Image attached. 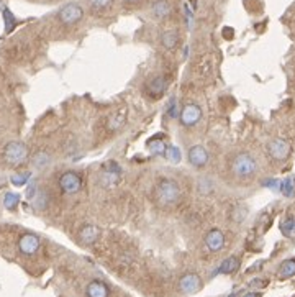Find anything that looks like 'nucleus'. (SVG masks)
Listing matches in <instances>:
<instances>
[{
  "label": "nucleus",
  "mask_w": 295,
  "mask_h": 297,
  "mask_svg": "<svg viewBox=\"0 0 295 297\" xmlns=\"http://www.w3.org/2000/svg\"><path fill=\"white\" fill-rule=\"evenodd\" d=\"M202 119V108L197 104H185L179 113V120L184 127H195Z\"/></svg>",
  "instance_id": "obj_7"
},
{
  "label": "nucleus",
  "mask_w": 295,
  "mask_h": 297,
  "mask_svg": "<svg viewBox=\"0 0 295 297\" xmlns=\"http://www.w3.org/2000/svg\"><path fill=\"white\" fill-rule=\"evenodd\" d=\"M239 268V260L236 256H228L227 260H223L220 268L216 272H220V275H231V272H235L236 269Z\"/></svg>",
  "instance_id": "obj_21"
},
{
  "label": "nucleus",
  "mask_w": 295,
  "mask_h": 297,
  "mask_svg": "<svg viewBox=\"0 0 295 297\" xmlns=\"http://www.w3.org/2000/svg\"><path fill=\"white\" fill-rule=\"evenodd\" d=\"M281 192L285 195V197H292V195H293V181H292L290 177H287L285 181H282Z\"/></svg>",
  "instance_id": "obj_31"
},
{
  "label": "nucleus",
  "mask_w": 295,
  "mask_h": 297,
  "mask_svg": "<svg viewBox=\"0 0 295 297\" xmlns=\"http://www.w3.org/2000/svg\"><path fill=\"white\" fill-rule=\"evenodd\" d=\"M120 176H121V168L115 161H108L104 166L102 173H100V182L105 187H110L120 181Z\"/></svg>",
  "instance_id": "obj_8"
},
{
  "label": "nucleus",
  "mask_w": 295,
  "mask_h": 297,
  "mask_svg": "<svg viewBox=\"0 0 295 297\" xmlns=\"http://www.w3.org/2000/svg\"><path fill=\"white\" fill-rule=\"evenodd\" d=\"M281 232L287 238H295V217H289V218H285V220H282Z\"/></svg>",
  "instance_id": "obj_22"
},
{
  "label": "nucleus",
  "mask_w": 295,
  "mask_h": 297,
  "mask_svg": "<svg viewBox=\"0 0 295 297\" xmlns=\"http://www.w3.org/2000/svg\"><path fill=\"white\" fill-rule=\"evenodd\" d=\"M46 202H48V197H46L44 192H38V195L33 197V207L38 210H43L46 209Z\"/></svg>",
  "instance_id": "obj_30"
},
{
  "label": "nucleus",
  "mask_w": 295,
  "mask_h": 297,
  "mask_svg": "<svg viewBox=\"0 0 295 297\" xmlns=\"http://www.w3.org/2000/svg\"><path fill=\"white\" fill-rule=\"evenodd\" d=\"M189 163L193 168H205L208 163V151L202 145H193L189 150Z\"/></svg>",
  "instance_id": "obj_11"
},
{
  "label": "nucleus",
  "mask_w": 295,
  "mask_h": 297,
  "mask_svg": "<svg viewBox=\"0 0 295 297\" xmlns=\"http://www.w3.org/2000/svg\"><path fill=\"white\" fill-rule=\"evenodd\" d=\"M18 202H20V195L15 194V192H7L5 197H4V207L7 210H15L18 207Z\"/></svg>",
  "instance_id": "obj_25"
},
{
  "label": "nucleus",
  "mask_w": 295,
  "mask_h": 297,
  "mask_svg": "<svg viewBox=\"0 0 295 297\" xmlns=\"http://www.w3.org/2000/svg\"><path fill=\"white\" fill-rule=\"evenodd\" d=\"M58 18L63 25H76L84 18V9L79 4H66L59 9Z\"/></svg>",
  "instance_id": "obj_4"
},
{
  "label": "nucleus",
  "mask_w": 295,
  "mask_h": 297,
  "mask_svg": "<svg viewBox=\"0 0 295 297\" xmlns=\"http://www.w3.org/2000/svg\"><path fill=\"white\" fill-rule=\"evenodd\" d=\"M169 117L170 119H176L177 117V107H176V100H173V102H170V107H169Z\"/></svg>",
  "instance_id": "obj_32"
},
{
  "label": "nucleus",
  "mask_w": 295,
  "mask_h": 297,
  "mask_svg": "<svg viewBox=\"0 0 295 297\" xmlns=\"http://www.w3.org/2000/svg\"><path fill=\"white\" fill-rule=\"evenodd\" d=\"M125 4H136V2H139V0H123Z\"/></svg>",
  "instance_id": "obj_35"
},
{
  "label": "nucleus",
  "mask_w": 295,
  "mask_h": 297,
  "mask_svg": "<svg viewBox=\"0 0 295 297\" xmlns=\"http://www.w3.org/2000/svg\"><path fill=\"white\" fill-rule=\"evenodd\" d=\"M179 41H181V36L177 30H167L161 35V43L166 50H176L179 46Z\"/></svg>",
  "instance_id": "obj_19"
},
{
  "label": "nucleus",
  "mask_w": 295,
  "mask_h": 297,
  "mask_svg": "<svg viewBox=\"0 0 295 297\" xmlns=\"http://www.w3.org/2000/svg\"><path fill=\"white\" fill-rule=\"evenodd\" d=\"M127 108L123 107V108H118V110H115L110 117L107 119V128L110 130V131H116V130H120L123 125H125L127 122Z\"/></svg>",
  "instance_id": "obj_15"
},
{
  "label": "nucleus",
  "mask_w": 295,
  "mask_h": 297,
  "mask_svg": "<svg viewBox=\"0 0 295 297\" xmlns=\"http://www.w3.org/2000/svg\"><path fill=\"white\" fill-rule=\"evenodd\" d=\"M33 164L38 168V169H43L46 168L50 164V154L46 153V151H40V153H36L35 154V158H33Z\"/></svg>",
  "instance_id": "obj_26"
},
{
  "label": "nucleus",
  "mask_w": 295,
  "mask_h": 297,
  "mask_svg": "<svg viewBox=\"0 0 295 297\" xmlns=\"http://www.w3.org/2000/svg\"><path fill=\"white\" fill-rule=\"evenodd\" d=\"M79 238L84 245H94L100 238V229L95 225H84L82 230L79 232Z\"/></svg>",
  "instance_id": "obj_16"
},
{
  "label": "nucleus",
  "mask_w": 295,
  "mask_h": 297,
  "mask_svg": "<svg viewBox=\"0 0 295 297\" xmlns=\"http://www.w3.org/2000/svg\"><path fill=\"white\" fill-rule=\"evenodd\" d=\"M82 186H84V182H82L81 174L74 173V171H66V173L59 177V189L64 194L72 195V194L81 192Z\"/></svg>",
  "instance_id": "obj_5"
},
{
  "label": "nucleus",
  "mask_w": 295,
  "mask_h": 297,
  "mask_svg": "<svg viewBox=\"0 0 295 297\" xmlns=\"http://www.w3.org/2000/svg\"><path fill=\"white\" fill-rule=\"evenodd\" d=\"M153 17L158 18V20H164L167 18L170 13H173V4L169 2V0H156V2L153 4Z\"/></svg>",
  "instance_id": "obj_18"
},
{
  "label": "nucleus",
  "mask_w": 295,
  "mask_h": 297,
  "mask_svg": "<svg viewBox=\"0 0 295 297\" xmlns=\"http://www.w3.org/2000/svg\"><path fill=\"white\" fill-rule=\"evenodd\" d=\"M167 79L164 76H156L153 77V79L148 82L146 85V90H148V96H150L151 99H159L162 94L166 92L167 89Z\"/></svg>",
  "instance_id": "obj_12"
},
{
  "label": "nucleus",
  "mask_w": 295,
  "mask_h": 297,
  "mask_svg": "<svg viewBox=\"0 0 295 297\" xmlns=\"http://www.w3.org/2000/svg\"><path fill=\"white\" fill-rule=\"evenodd\" d=\"M146 146H148V150H150V153L154 154V156H164V153L167 150V145H166L164 136H162V135L151 136L146 142Z\"/></svg>",
  "instance_id": "obj_17"
},
{
  "label": "nucleus",
  "mask_w": 295,
  "mask_h": 297,
  "mask_svg": "<svg viewBox=\"0 0 295 297\" xmlns=\"http://www.w3.org/2000/svg\"><path fill=\"white\" fill-rule=\"evenodd\" d=\"M246 215H248V210H246L244 205H236L231 212V218L235 222H243L246 218Z\"/></svg>",
  "instance_id": "obj_29"
},
{
  "label": "nucleus",
  "mask_w": 295,
  "mask_h": 297,
  "mask_svg": "<svg viewBox=\"0 0 295 297\" xmlns=\"http://www.w3.org/2000/svg\"><path fill=\"white\" fill-rule=\"evenodd\" d=\"M181 197V186L176 179L161 177L156 184V200L162 207L174 205L179 202Z\"/></svg>",
  "instance_id": "obj_2"
},
{
  "label": "nucleus",
  "mask_w": 295,
  "mask_h": 297,
  "mask_svg": "<svg viewBox=\"0 0 295 297\" xmlns=\"http://www.w3.org/2000/svg\"><path fill=\"white\" fill-rule=\"evenodd\" d=\"M277 276L281 279H289L295 276V258H289V260L282 261V264L279 266Z\"/></svg>",
  "instance_id": "obj_20"
},
{
  "label": "nucleus",
  "mask_w": 295,
  "mask_h": 297,
  "mask_svg": "<svg viewBox=\"0 0 295 297\" xmlns=\"http://www.w3.org/2000/svg\"><path fill=\"white\" fill-rule=\"evenodd\" d=\"M36 194H38V191H36V186H35V184H32V186L28 187V192H27L28 199H33Z\"/></svg>",
  "instance_id": "obj_33"
},
{
  "label": "nucleus",
  "mask_w": 295,
  "mask_h": 297,
  "mask_svg": "<svg viewBox=\"0 0 295 297\" xmlns=\"http://www.w3.org/2000/svg\"><path fill=\"white\" fill-rule=\"evenodd\" d=\"M262 294L261 292H248V294H244L243 297H261Z\"/></svg>",
  "instance_id": "obj_34"
},
{
  "label": "nucleus",
  "mask_w": 295,
  "mask_h": 297,
  "mask_svg": "<svg viewBox=\"0 0 295 297\" xmlns=\"http://www.w3.org/2000/svg\"><path fill=\"white\" fill-rule=\"evenodd\" d=\"M202 287V279L195 272H187L179 281V291L182 294H195Z\"/></svg>",
  "instance_id": "obj_9"
},
{
  "label": "nucleus",
  "mask_w": 295,
  "mask_h": 297,
  "mask_svg": "<svg viewBox=\"0 0 295 297\" xmlns=\"http://www.w3.org/2000/svg\"><path fill=\"white\" fill-rule=\"evenodd\" d=\"M164 158L173 163V164H179L181 159H182V154H181V150L177 146H167V150L164 153Z\"/></svg>",
  "instance_id": "obj_23"
},
{
  "label": "nucleus",
  "mask_w": 295,
  "mask_h": 297,
  "mask_svg": "<svg viewBox=\"0 0 295 297\" xmlns=\"http://www.w3.org/2000/svg\"><path fill=\"white\" fill-rule=\"evenodd\" d=\"M230 169L235 177L241 179V181H248V179H253L258 174V161L251 153L241 151L235 154V158L231 159Z\"/></svg>",
  "instance_id": "obj_1"
},
{
  "label": "nucleus",
  "mask_w": 295,
  "mask_h": 297,
  "mask_svg": "<svg viewBox=\"0 0 295 297\" xmlns=\"http://www.w3.org/2000/svg\"><path fill=\"white\" fill-rule=\"evenodd\" d=\"M205 246L210 249V252L216 253L225 246V235L220 229H212L205 235Z\"/></svg>",
  "instance_id": "obj_13"
},
{
  "label": "nucleus",
  "mask_w": 295,
  "mask_h": 297,
  "mask_svg": "<svg viewBox=\"0 0 295 297\" xmlns=\"http://www.w3.org/2000/svg\"><path fill=\"white\" fill-rule=\"evenodd\" d=\"M4 21H5V31L7 33L13 31L15 25H17V18L13 17V13L9 9H4Z\"/></svg>",
  "instance_id": "obj_27"
},
{
  "label": "nucleus",
  "mask_w": 295,
  "mask_h": 297,
  "mask_svg": "<svg viewBox=\"0 0 295 297\" xmlns=\"http://www.w3.org/2000/svg\"><path fill=\"white\" fill-rule=\"evenodd\" d=\"M28 158V148L21 142H10L4 148V159L9 166H20Z\"/></svg>",
  "instance_id": "obj_3"
},
{
  "label": "nucleus",
  "mask_w": 295,
  "mask_h": 297,
  "mask_svg": "<svg viewBox=\"0 0 295 297\" xmlns=\"http://www.w3.org/2000/svg\"><path fill=\"white\" fill-rule=\"evenodd\" d=\"M266 148L274 161H285L290 154V143L284 138H273Z\"/></svg>",
  "instance_id": "obj_6"
},
{
  "label": "nucleus",
  "mask_w": 295,
  "mask_h": 297,
  "mask_svg": "<svg viewBox=\"0 0 295 297\" xmlns=\"http://www.w3.org/2000/svg\"><path fill=\"white\" fill-rule=\"evenodd\" d=\"M30 176H32V174H30L28 171H25V173H17V174H13L10 177V182L13 186H17V187H21V186H25L30 181Z\"/></svg>",
  "instance_id": "obj_28"
},
{
  "label": "nucleus",
  "mask_w": 295,
  "mask_h": 297,
  "mask_svg": "<svg viewBox=\"0 0 295 297\" xmlns=\"http://www.w3.org/2000/svg\"><path fill=\"white\" fill-rule=\"evenodd\" d=\"M87 4L94 12H104L113 5V0H87Z\"/></svg>",
  "instance_id": "obj_24"
},
{
  "label": "nucleus",
  "mask_w": 295,
  "mask_h": 297,
  "mask_svg": "<svg viewBox=\"0 0 295 297\" xmlns=\"http://www.w3.org/2000/svg\"><path fill=\"white\" fill-rule=\"evenodd\" d=\"M85 294H87V297H108L110 295V289L104 281L94 279L85 287Z\"/></svg>",
  "instance_id": "obj_14"
},
{
  "label": "nucleus",
  "mask_w": 295,
  "mask_h": 297,
  "mask_svg": "<svg viewBox=\"0 0 295 297\" xmlns=\"http://www.w3.org/2000/svg\"><path fill=\"white\" fill-rule=\"evenodd\" d=\"M18 249L27 256L35 255L40 249V238L33 235V233H25L18 240Z\"/></svg>",
  "instance_id": "obj_10"
}]
</instances>
